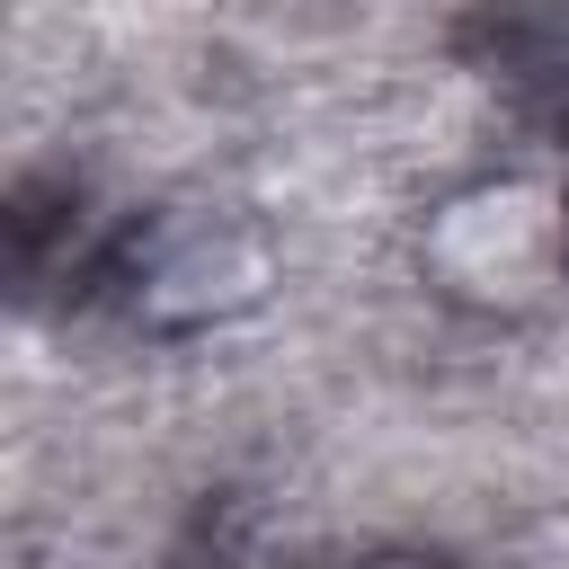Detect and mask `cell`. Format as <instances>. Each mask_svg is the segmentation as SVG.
<instances>
[{"label":"cell","instance_id":"2","mask_svg":"<svg viewBox=\"0 0 569 569\" xmlns=\"http://www.w3.org/2000/svg\"><path fill=\"white\" fill-rule=\"evenodd\" d=\"M418 258L436 293L480 311H525L569 276V196L542 178H480L436 204Z\"/></svg>","mask_w":569,"mask_h":569},{"label":"cell","instance_id":"1","mask_svg":"<svg viewBox=\"0 0 569 569\" xmlns=\"http://www.w3.org/2000/svg\"><path fill=\"white\" fill-rule=\"evenodd\" d=\"M124 311L160 338H187V329H222L240 311L267 302L276 284V240L258 213L240 204H169L151 213L133 240H124Z\"/></svg>","mask_w":569,"mask_h":569},{"label":"cell","instance_id":"3","mask_svg":"<svg viewBox=\"0 0 569 569\" xmlns=\"http://www.w3.org/2000/svg\"><path fill=\"white\" fill-rule=\"evenodd\" d=\"M373 569H453V560H436V551H391V560H373Z\"/></svg>","mask_w":569,"mask_h":569}]
</instances>
